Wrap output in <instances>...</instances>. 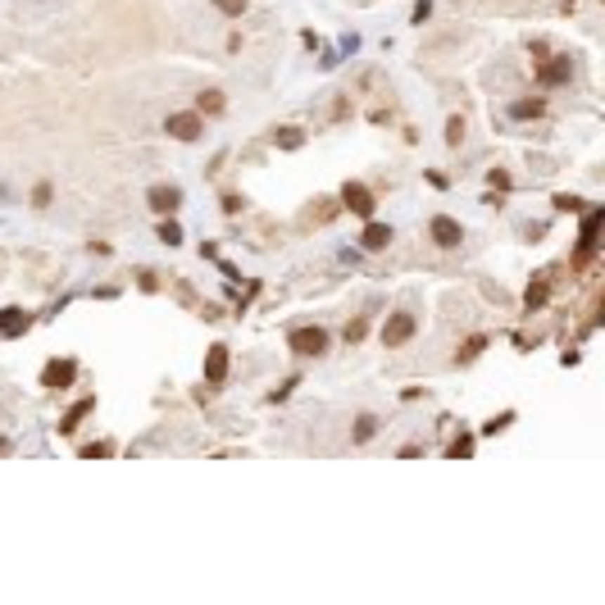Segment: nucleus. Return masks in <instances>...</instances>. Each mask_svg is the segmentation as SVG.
I'll list each match as a JSON object with an SVG mask.
<instances>
[{
  "instance_id": "f257e3e1",
  "label": "nucleus",
  "mask_w": 605,
  "mask_h": 605,
  "mask_svg": "<svg viewBox=\"0 0 605 605\" xmlns=\"http://www.w3.org/2000/svg\"><path fill=\"white\" fill-rule=\"evenodd\" d=\"M296 355H323L328 351V332L323 328H292V337H287Z\"/></svg>"
},
{
  "instance_id": "f03ea898",
  "label": "nucleus",
  "mask_w": 605,
  "mask_h": 605,
  "mask_svg": "<svg viewBox=\"0 0 605 605\" xmlns=\"http://www.w3.org/2000/svg\"><path fill=\"white\" fill-rule=\"evenodd\" d=\"M341 205L351 209V214L369 219V214H373V205H378V200H373V191L364 187V182H346V187H341Z\"/></svg>"
},
{
  "instance_id": "7ed1b4c3",
  "label": "nucleus",
  "mask_w": 605,
  "mask_h": 605,
  "mask_svg": "<svg viewBox=\"0 0 605 605\" xmlns=\"http://www.w3.org/2000/svg\"><path fill=\"white\" fill-rule=\"evenodd\" d=\"M415 328H419V319H415V314L396 310L387 323H382V341H387V346H401V341H410V337H415Z\"/></svg>"
},
{
  "instance_id": "20e7f679",
  "label": "nucleus",
  "mask_w": 605,
  "mask_h": 605,
  "mask_svg": "<svg viewBox=\"0 0 605 605\" xmlns=\"http://www.w3.org/2000/svg\"><path fill=\"white\" fill-rule=\"evenodd\" d=\"M73 378H78V364H73V360H51L41 369V387H51V391L73 387Z\"/></svg>"
},
{
  "instance_id": "39448f33",
  "label": "nucleus",
  "mask_w": 605,
  "mask_h": 605,
  "mask_svg": "<svg viewBox=\"0 0 605 605\" xmlns=\"http://www.w3.org/2000/svg\"><path fill=\"white\" fill-rule=\"evenodd\" d=\"M164 132H169V137H178V141H196L200 132H205V123H200L196 110H187V114H169Z\"/></svg>"
},
{
  "instance_id": "423d86ee",
  "label": "nucleus",
  "mask_w": 605,
  "mask_h": 605,
  "mask_svg": "<svg viewBox=\"0 0 605 605\" xmlns=\"http://www.w3.org/2000/svg\"><path fill=\"white\" fill-rule=\"evenodd\" d=\"M605 223V209H587V219H583V233H578V264H587L592 251H597V228Z\"/></svg>"
},
{
  "instance_id": "0eeeda50",
  "label": "nucleus",
  "mask_w": 605,
  "mask_h": 605,
  "mask_svg": "<svg viewBox=\"0 0 605 605\" xmlns=\"http://www.w3.org/2000/svg\"><path fill=\"white\" fill-rule=\"evenodd\" d=\"M569 73H573V60H569V55H555V60L551 64H537V82H542V86H560V82H569Z\"/></svg>"
},
{
  "instance_id": "6e6552de",
  "label": "nucleus",
  "mask_w": 605,
  "mask_h": 605,
  "mask_svg": "<svg viewBox=\"0 0 605 605\" xmlns=\"http://www.w3.org/2000/svg\"><path fill=\"white\" fill-rule=\"evenodd\" d=\"M428 233H432V242H437V246H446V251H450V246H460V242H464L460 223H455V219H446V214H437V219H432V223H428Z\"/></svg>"
},
{
  "instance_id": "1a4fd4ad",
  "label": "nucleus",
  "mask_w": 605,
  "mask_h": 605,
  "mask_svg": "<svg viewBox=\"0 0 605 605\" xmlns=\"http://www.w3.org/2000/svg\"><path fill=\"white\" fill-rule=\"evenodd\" d=\"M228 378V346H209L205 351V382L209 387H223Z\"/></svg>"
},
{
  "instance_id": "9d476101",
  "label": "nucleus",
  "mask_w": 605,
  "mask_h": 605,
  "mask_svg": "<svg viewBox=\"0 0 605 605\" xmlns=\"http://www.w3.org/2000/svg\"><path fill=\"white\" fill-rule=\"evenodd\" d=\"M150 209H155V214H173V209L182 205V191L178 187H150Z\"/></svg>"
},
{
  "instance_id": "9b49d317",
  "label": "nucleus",
  "mask_w": 605,
  "mask_h": 605,
  "mask_svg": "<svg viewBox=\"0 0 605 605\" xmlns=\"http://www.w3.org/2000/svg\"><path fill=\"white\" fill-rule=\"evenodd\" d=\"M27 323H32V319H27L18 305H9V310H0V337H23Z\"/></svg>"
},
{
  "instance_id": "f8f14e48",
  "label": "nucleus",
  "mask_w": 605,
  "mask_h": 605,
  "mask_svg": "<svg viewBox=\"0 0 605 605\" xmlns=\"http://www.w3.org/2000/svg\"><path fill=\"white\" fill-rule=\"evenodd\" d=\"M91 410H96V396H82V401H78V405H73V410H69V415H64V419H60V424H55V428H60V437H69V432H78V424H82V419H86V415H91Z\"/></svg>"
},
{
  "instance_id": "ddd939ff",
  "label": "nucleus",
  "mask_w": 605,
  "mask_h": 605,
  "mask_svg": "<svg viewBox=\"0 0 605 605\" xmlns=\"http://www.w3.org/2000/svg\"><path fill=\"white\" fill-rule=\"evenodd\" d=\"M360 242H364V251H387L391 228H387V223H369V228L360 233Z\"/></svg>"
},
{
  "instance_id": "4468645a",
  "label": "nucleus",
  "mask_w": 605,
  "mask_h": 605,
  "mask_svg": "<svg viewBox=\"0 0 605 605\" xmlns=\"http://www.w3.org/2000/svg\"><path fill=\"white\" fill-rule=\"evenodd\" d=\"M546 296H551V278L537 273V282H528V292H523V305H528V310H542Z\"/></svg>"
},
{
  "instance_id": "2eb2a0df",
  "label": "nucleus",
  "mask_w": 605,
  "mask_h": 605,
  "mask_svg": "<svg viewBox=\"0 0 605 605\" xmlns=\"http://www.w3.org/2000/svg\"><path fill=\"white\" fill-rule=\"evenodd\" d=\"M223 91H200L196 96V114H223Z\"/></svg>"
},
{
  "instance_id": "dca6fc26",
  "label": "nucleus",
  "mask_w": 605,
  "mask_h": 605,
  "mask_svg": "<svg viewBox=\"0 0 605 605\" xmlns=\"http://www.w3.org/2000/svg\"><path fill=\"white\" fill-rule=\"evenodd\" d=\"M483 351H487V337H469V341L455 351V360H460V364H469V360H478Z\"/></svg>"
},
{
  "instance_id": "f3484780",
  "label": "nucleus",
  "mask_w": 605,
  "mask_h": 605,
  "mask_svg": "<svg viewBox=\"0 0 605 605\" xmlns=\"http://www.w3.org/2000/svg\"><path fill=\"white\" fill-rule=\"evenodd\" d=\"M542 110H546L542 100H514V105H510L514 119H542Z\"/></svg>"
},
{
  "instance_id": "a211bd4d",
  "label": "nucleus",
  "mask_w": 605,
  "mask_h": 605,
  "mask_svg": "<svg viewBox=\"0 0 605 605\" xmlns=\"http://www.w3.org/2000/svg\"><path fill=\"white\" fill-rule=\"evenodd\" d=\"M273 141H278L282 150H296L305 137H301V128H278V132H273Z\"/></svg>"
},
{
  "instance_id": "6ab92c4d",
  "label": "nucleus",
  "mask_w": 605,
  "mask_h": 605,
  "mask_svg": "<svg viewBox=\"0 0 605 605\" xmlns=\"http://www.w3.org/2000/svg\"><path fill=\"white\" fill-rule=\"evenodd\" d=\"M510 424H514V410H505V415H496V419H487V424H483V437H496V432H505Z\"/></svg>"
},
{
  "instance_id": "aec40b11",
  "label": "nucleus",
  "mask_w": 605,
  "mask_h": 605,
  "mask_svg": "<svg viewBox=\"0 0 605 605\" xmlns=\"http://www.w3.org/2000/svg\"><path fill=\"white\" fill-rule=\"evenodd\" d=\"M214 9H219V14H228V18H242L246 14V0H214Z\"/></svg>"
},
{
  "instance_id": "412c9836",
  "label": "nucleus",
  "mask_w": 605,
  "mask_h": 605,
  "mask_svg": "<svg viewBox=\"0 0 605 605\" xmlns=\"http://www.w3.org/2000/svg\"><path fill=\"white\" fill-rule=\"evenodd\" d=\"M474 455V437H455L450 441V460H469Z\"/></svg>"
},
{
  "instance_id": "4be33fe9",
  "label": "nucleus",
  "mask_w": 605,
  "mask_h": 605,
  "mask_svg": "<svg viewBox=\"0 0 605 605\" xmlns=\"http://www.w3.org/2000/svg\"><path fill=\"white\" fill-rule=\"evenodd\" d=\"M460 141H464V119L455 114V119L446 123V146H460Z\"/></svg>"
},
{
  "instance_id": "5701e85b",
  "label": "nucleus",
  "mask_w": 605,
  "mask_h": 605,
  "mask_svg": "<svg viewBox=\"0 0 605 605\" xmlns=\"http://www.w3.org/2000/svg\"><path fill=\"white\" fill-rule=\"evenodd\" d=\"M160 242H169V246H178V242H182V228L173 223V219H164V223H160Z\"/></svg>"
},
{
  "instance_id": "b1692460",
  "label": "nucleus",
  "mask_w": 605,
  "mask_h": 605,
  "mask_svg": "<svg viewBox=\"0 0 605 605\" xmlns=\"http://www.w3.org/2000/svg\"><path fill=\"white\" fill-rule=\"evenodd\" d=\"M555 209H564V214H578L583 200H578V196H564V191H560V196H555Z\"/></svg>"
},
{
  "instance_id": "393cba45",
  "label": "nucleus",
  "mask_w": 605,
  "mask_h": 605,
  "mask_svg": "<svg viewBox=\"0 0 605 605\" xmlns=\"http://www.w3.org/2000/svg\"><path fill=\"white\" fill-rule=\"evenodd\" d=\"M110 455V441H91V446H82V460H105Z\"/></svg>"
},
{
  "instance_id": "a878e982",
  "label": "nucleus",
  "mask_w": 605,
  "mask_h": 605,
  "mask_svg": "<svg viewBox=\"0 0 605 605\" xmlns=\"http://www.w3.org/2000/svg\"><path fill=\"white\" fill-rule=\"evenodd\" d=\"M487 182H492L496 191H510V173H505V169H492V173H487Z\"/></svg>"
},
{
  "instance_id": "bb28decb",
  "label": "nucleus",
  "mask_w": 605,
  "mask_h": 605,
  "mask_svg": "<svg viewBox=\"0 0 605 605\" xmlns=\"http://www.w3.org/2000/svg\"><path fill=\"white\" fill-rule=\"evenodd\" d=\"M369 437H373V419L360 415V424H355V441H369Z\"/></svg>"
},
{
  "instance_id": "cd10ccee",
  "label": "nucleus",
  "mask_w": 605,
  "mask_h": 605,
  "mask_svg": "<svg viewBox=\"0 0 605 605\" xmlns=\"http://www.w3.org/2000/svg\"><path fill=\"white\" fill-rule=\"evenodd\" d=\"M32 205H51V182H41V187L32 191Z\"/></svg>"
},
{
  "instance_id": "c85d7f7f",
  "label": "nucleus",
  "mask_w": 605,
  "mask_h": 605,
  "mask_svg": "<svg viewBox=\"0 0 605 605\" xmlns=\"http://www.w3.org/2000/svg\"><path fill=\"white\" fill-rule=\"evenodd\" d=\"M428 14H432V0H415V23H424Z\"/></svg>"
},
{
  "instance_id": "c756f323",
  "label": "nucleus",
  "mask_w": 605,
  "mask_h": 605,
  "mask_svg": "<svg viewBox=\"0 0 605 605\" xmlns=\"http://www.w3.org/2000/svg\"><path fill=\"white\" fill-rule=\"evenodd\" d=\"M360 337H364V319H355L351 328H346V341H360Z\"/></svg>"
}]
</instances>
